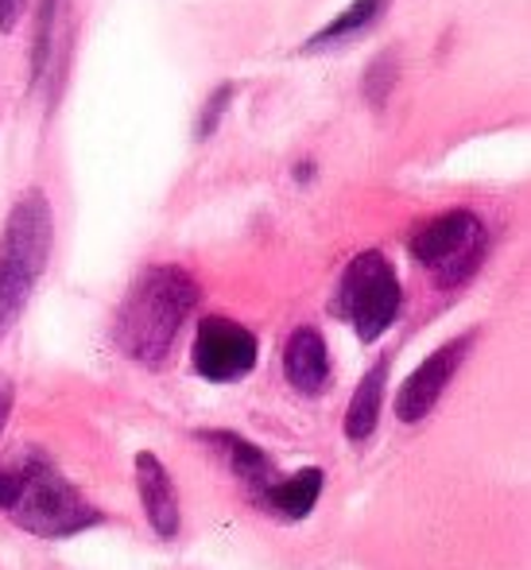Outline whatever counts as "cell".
Wrapping results in <instances>:
<instances>
[{
    "mask_svg": "<svg viewBox=\"0 0 531 570\" xmlns=\"http://www.w3.org/2000/svg\"><path fill=\"white\" fill-rule=\"evenodd\" d=\"M198 303V284L179 264H151L117 315V345L136 365L159 368Z\"/></svg>",
    "mask_w": 531,
    "mask_h": 570,
    "instance_id": "cell-1",
    "label": "cell"
},
{
    "mask_svg": "<svg viewBox=\"0 0 531 570\" xmlns=\"http://www.w3.org/2000/svg\"><path fill=\"white\" fill-rule=\"evenodd\" d=\"M51 203L43 190H28L8 214L4 237H0V334L20 318L36 292L39 276L51 256Z\"/></svg>",
    "mask_w": 531,
    "mask_h": 570,
    "instance_id": "cell-2",
    "label": "cell"
},
{
    "mask_svg": "<svg viewBox=\"0 0 531 570\" xmlns=\"http://www.w3.org/2000/svg\"><path fill=\"white\" fill-rule=\"evenodd\" d=\"M12 478V501L4 509L28 532L47 535V540H67L101 520V512L86 504L82 493L43 458H28Z\"/></svg>",
    "mask_w": 531,
    "mask_h": 570,
    "instance_id": "cell-3",
    "label": "cell"
},
{
    "mask_svg": "<svg viewBox=\"0 0 531 570\" xmlns=\"http://www.w3.org/2000/svg\"><path fill=\"white\" fill-rule=\"evenodd\" d=\"M400 303H404V292H400V276L389 256L376 248L353 256L337 284V315L353 326V334L361 342H376L396 323Z\"/></svg>",
    "mask_w": 531,
    "mask_h": 570,
    "instance_id": "cell-4",
    "label": "cell"
},
{
    "mask_svg": "<svg viewBox=\"0 0 531 570\" xmlns=\"http://www.w3.org/2000/svg\"><path fill=\"white\" fill-rule=\"evenodd\" d=\"M485 245L489 237L478 214L450 210L420 226V233L412 237V256L431 272L439 287H458L481 268Z\"/></svg>",
    "mask_w": 531,
    "mask_h": 570,
    "instance_id": "cell-5",
    "label": "cell"
},
{
    "mask_svg": "<svg viewBox=\"0 0 531 570\" xmlns=\"http://www.w3.org/2000/svg\"><path fill=\"white\" fill-rule=\"evenodd\" d=\"M256 338L253 331H245L240 323L222 315L203 318L195 338V368L214 384L240 381L256 368Z\"/></svg>",
    "mask_w": 531,
    "mask_h": 570,
    "instance_id": "cell-6",
    "label": "cell"
},
{
    "mask_svg": "<svg viewBox=\"0 0 531 570\" xmlns=\"http://www.w3.org/2000/svg\"><path fill=\"white\" fill-rule=\"evenodd\" d=\"M465 350H470V334L458 338V342H450V345H442V350H434L431 357H426L423 365L407 376L404 389L396 392V420L420 423L431 415V407L439 404V396L446 392L450 376H454L458 365H462Z\"/></svg>",
    "mask_w": 531,
    "mask_h": 570,
    "instance_id": "cell-7",
    "label": "cell"
},
{
    "mask_svg": "<svg viewBox=\"0 0 531 570\" xmlns=\"http://www.w3.org/2000/svg\"><path fill=\"white\" fill-rule=\"evenodd\" d=\"M136 485H140L144 512H148L156 535L171 540V535L179 532V497H175L171 473L164 470V462H159L151 451L136 454Z\"/></svg>",
    "mask_w": 531,
    "mask_h": 570,
    "instance_id": "cell-8",
    "label": "cell"
},
{
    "mask_svg": "<svg viewBox=\"0 0 531 570\" xmlns=\"http://www.w3.org/2000/svg\"><path fill=\"white\" fill-rule=\"evenodd\" d=\"M284 373L303 396H318L330 381V353L326 342L315 326H299V331L287 338L284 350Z\"/></svg>",
    "mask_w": 531,
    "mask_h": 570,
    "instance_id": "cell-9",
    "label": "cell"
},
{
    "mask_svg": "<svg viewBox=\"0 0 531 570\" xmlns=\"http://www.w3.org/2000/svg\"><path fill=\"white\" fill-rule=\"evenodd\" d=\"M206 443H214L217 454L225 458V465H229V470L237 473L248 489H256V493H264V489L276 481V465H272V458L264 454L260 446L248 443V439L229 435V431H210Z\"/></svg>",
    "mask_w": 531,
    "mask_h": 570,
    "instance_id": "cell-10",
    "label": "cell"
},
{
    "mask_svg": "<svg viewBox=\"0 0 531 570\" xmlns=\"http://www.w3.org/2000/svg\"><path fill=\"white\" fill-rule=\"evenodd\" d=\"M322 470L318 465H307V470H299L295 478H287V481H272L268 489H264V504H268L276 517H284V520H303V517H311V509L318 504V493H322Z\"/></svg>",
    "mask_w": 531,
    "mask_h": 570,
    "instance_id": "cell-11",
    "label": "cell"
},
{
    "mask_svg": "<svg viewBox=\"0 0 531 570\" xmlns=\"http://www.w3.org/2000/svg\"><path fill=\"white\" fill-rule=\"evenodd\" d=\"M384 381H389V361H376L373 368L365 373V381L357 384L350 400V412H345V435L353 443L368 439L381 423V404H384Z\"/></svg>",
    "mask_w": 531,
    "mask_h": 570,
    "instance_id": "cell-12",
    "label": "cell"
},
{
    "mask_svg": "<svg viewBox=\"0 0 531 570\" xmlns=\"http://www.w3.org/2000/svg\"><path fill=\"white\" fill-rule=\"evenodd\" d=\"M384 8H389V0H353V4L345 8V12L337 16L334 23L318 28L315 36H311L307 43L299 47V51H303V55H318V51H330V47L350 43L353 36H361V31H368L376 20H381Z\"/></svg>",
    "mask_w": 531,
    "mask_h": 570,
    "instance_id": "cell-13",
    "label": "cell"
},
{
    "mask_svg": "<svg viewBox=\"0 0 531 570\" xmlns=\"http://www.w3.org/2000/svg\"><path fill=\"white\" fill-rule=\"evenodd\" d=\"M229 98H233V86H222V90H214V98L206 101L203 117H198V140H206V136H210L214 128H217V120H222L225 106H229Z\"/></svg>",
    "mask_w": 531,
    "mask_h": 570,
    "instance_id": "cell-14",
    "label": "cell"
},
{
    "mask_svg": "<svg viewBox=\"0 0 531 570\" xmlns=\"http://www.w3.org/2000/svg\"><path fill=\"white\" fill-rule=\"evenodd\" d=\"M23 8H28V0H0V31H12Z\"/></svg>",
    "mask_w": 531,
    "mask_h": 570,
    "instance_id": "cell-15",
    "label": "cell"
},
{
    "mask_svg": "<svg viewBox=\"0 0 531 570\" xmlns=\"http://www.w3.org/2000/svg\"><path fill=\"white\" fill-rule=\"evenodd\" d=\"M8 407H12V389H8V381L0 376V428H4V420H8Z\"/></svg>",
    "mask_w": 531,
    "mask_h": 570,
    "instance_id": "cell-16",
    "label": "cell"
},
{
    "mask_svg": "<svg viewBox=\"0 0 531 570\" xmlns=\"http://www.w3.org/2000/svg\"><path fill=\"white\" fill-rule=\"evenodd\" d=\"M12 485H16V478H12V473H4V470H0V509H4V504L12 501Z\"/></svg>",
    "mask_w": 531,
    "mask_h": 570,
    "instance_id": "cell-17",
    "label": "cell"
}]
</instances>
